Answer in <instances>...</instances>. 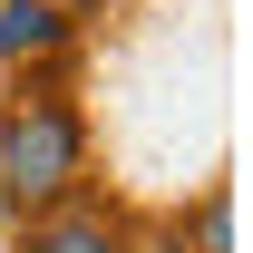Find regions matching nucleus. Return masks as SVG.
<instances>
[{
  "label": "nucleus",
  "mask_w": 253,
  "mask_h": 253,
  "mask_svg": "<svg viewBox=\"0 0 253 253\" xmlns=\"http://www.w3.org/2000/svg\"><path fill=\"white\" fill-rule=\"evenodd\" d=\"M68 195H88V107L49 78H30L0 107V214L30 224Z\"/></svg>",
  "instance_id": "f257e3e1"
},
{
  "label": "nucleus",
  "mask_w": 253,
  "mask_h": 253,
  "mask_svg": "<svg viewBox=\"0 0 253 253\" xmlns=\"http://www.w3.org/2000/svg\"><path fill=\"white\" fill-rule=\"evenodd\" d=\"M20 253H126V214L88 185V195H68V205L20 224Z\"/></svg>",
  "instance_id": "f03ea898"
},
{
  "label": "nucleus",
  "mask_w": 253,
  "mask_h": 253,
  "mask_svg": "<svg viewBox=\"0 0 253 253\" xmlns=\"http://www.w3.org/2000/svg\"><path fill=\"white\" fill-rule=\"evenodd\" d=\"M78 39L68 0H0V68H49Z\"/></svg>",
  "instance_id": "7ed1b4c3"
},
{
  "label": "nucleus",
  "mask_w": 253,
  "mask_h": 253,
  "mask_svg": "<svg viewBox=\"0 0 253 253\" xmlns=\"http://www.w3.org/2000/svg\"><path fill=\"white\" fill-rule=\"evenodd\" d=\"M175 234H185V253H234V185H205Z\"/></svg>",
  "instance_id": "20e7f679"
},
{
  "label": "nucleus",
  "mask_w": 253,
  "mask_h": 253,
  "mask_svg": "<svg viewBox=\"0 0 253 253\" xmlns=\"http://www.w3.org/2000/svg\"><path fill=\"white\" fill-rule=\"evenodd\" d=\"M126 253H185L175 224H126Z\"/></svg>",
  "instance_id": "39448f33"
}]
</instances>
